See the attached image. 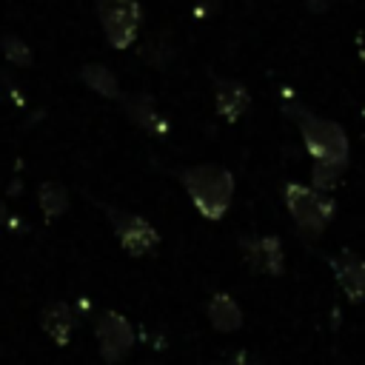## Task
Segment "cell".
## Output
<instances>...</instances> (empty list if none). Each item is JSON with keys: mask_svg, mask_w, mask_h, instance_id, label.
Instances as JSON below:
<instances>
[{"mask_svg": "<svg viewBox=\"0 0 365 365\" xmlns=\"http://www.w3.org/2000/svg\"><path fill=\"white\" fill-rule=\"evenodd\" d=\"M80 80L94 91V94H100V97H106V100H120L123 94H120V80H117V74L108 68V66H103V63H83L80 66Z\"/></svg>", "mask_w": 365, "mask_h": 365, "instance_id": "obj_13", "label": "cell"}, {"mask_svg": "<svg viewBox=\"0 0 365 365\" xmlns=\"http://www.w3.org/2000/svg\"><path fill=\"white\" fill-rule=\"evenodd\" d=\"M0 46H3V54H6L14 66H31V48H29V43H26L23 37L6 34V37L0 40Z\"/></svg>", "mask_w": 365, "mask_h": 365, "instance_id": "obj_16", "label": "cell"}, {"mask_svg": "<svg viewBox=\"0 0 365 365\" xmlns=\"http://www.w3.org/2000/svg\"><path fill=\"white\" fill-rule=\"evenodd\" d=\"M108 222L114 228V237L120 242V248L128 257H145L160 245V231L140 214L134 211H123V208H111L106 205Z\"/></svg>", "mask_w": 365, "mask_h": 365, "instance_id": "obj_6", "label": "cell"}, {"mask_svg": "<svg viewBox=\"0 0 365 365\" xmlns=\"http://www.w3.org/2000/svg\"><path fill=\"white\" fill-rule=\"evenodd\" d=\"M205 314H208L211 328L220 331V334H234V331H240V325H242V308H240V302H237L231 294H225V291H217V294L208 297Z\"/></svg>", "mask_w": 365, "mask_h": 365, "instance_id": "obj_12", "label": "cell"}, {"mask_svg": "<svg viewBox=\"0 0 365 365\" xmlns=\"http://www.w3.org/2000/svg\"><path fill=\"white\" fill-rule=\"evenodd\" d=\"M282 108L294 117L297 131H299L302 145H305L311 160H334V163H345L348 165L351 143H348L345 128L336 120H328V117H319L314 111H305L302 106H282Z\"/></svg>", "mask_w": 365, "mask_h": 365, "instance_id": "obj_2", "label": "cell"}, {"mask_svg": "<svg viewBox=\"0 0 365 365\" xmlns=\"http://www.w3.org/2000/svg\"><path fill=\"white\" fill-rule=\"evenodd\" d=\"M240 251L245 257V265L254 274L279 277L285 271V248H282L279 237H274V234L240 237Z\"/></svg>", "mask_w": 365, "mask_h": 365, "instance_id": "obj_7", "label": "cell"}, {"mask_svg": "<svg viewBox=\"0 0 365 365\" xmlns=\"http://www.w3.org/2000/svg\"><path fill=\"white\" fill-rule=\"evenodd\" d=\"M217 365H265V362L257 359V356L248 354V351H234L228 359H222V362H217Z\"/></svg>", "mask_w": 365, "mask_h": 365, "instance_id": "obj_17", "label": "cell"}, {"mask_svg": "<svg viewBox=\"0 0 365 365\" xmlns=\"http://www.w3.org/2000/svg\"><path fill=\"white\" fill-rule=\"evenodd\" d=\"M120 103H123V111H125V117L137 125V128H143V131H148V134H157V137H165L168 131H171V123L163 117V111L157 108V103H154V97H148V94H123L120 97Z\"/></svg>", "mask_w": 365, "mask_h": 365, "instance_id": "obj_9", "label": "cell"}, {"mask_svg": "<svg viewBox=\"0 0 365 365\" xmlns=\"http://www.w3.org/2000/svg\"><path fill=\"white\" fill-rule=\"evenodd\" d=\"M251 106V91L234 80V77H220L214 80V108L225 123H237Z\"/></svg>", "mask_w": 365, "mask_h": 365, "instance_id": "obj_10", "label": "cell"}, {"mask_svg": "<svg viewBox=\"0 0 365 365\" xmlns=\"http://www.w3.org/2000/svg\"><path fill=\"white\" fill-rule=\"evenodd\" d=\"M282 202H285V211L291 214L294 225L305 237H319L331 225L334 211H336L328 191H322L317 185H305V182H285Z\"/></svg>", "mask_w": 365, "mask_h": 365, "instance_id": "obj_3", "label": "cell"}, {"mask_svg": "<svg viewBox=\"0 0 365 365\" xmlns=\"http://www.w3.org/2000/svg\"><path fill=\"white\" fill-rule=\"evenodd\" d=\"M180 182L191 200V205L197 208V214L208 222H220L231 202H234V174L220 165V163H200V165H188L180 168Z\"/></svg>", "mask_w": 365, "mask_h": 365, "instance_id": "obj_1", "label": "cell"}, {"mask_svg": "<svg viewBox=\"0 0 365 365\" xmlns=\"http://www.w3.org/2000/svg\"><path fill=\"white\" fill-rule=\"evenodd\" d=\"M40 328L43 334L57 345V348H66L71 339H74V331H77V314L68 302H48L43 311H40Z\"/></svg>", "mask_w": 365, "mask_h": 365, "instance_id": "obj_11", "label": "cell"}, {"mask_svg": "<svg viewBox=\"0 0 365 365\" xmlns=\"http://www.w3.org/2000/svg\"><path fill=\"white\" fill-rule=\"evenodd\" d=\"M97 17L111 48H128L143 26V6L137 0H97Z\"/></svg>", "mask_w": 365, "mask_h": 365, "instance_id": "obj_4", "label": "cell"}, {"mask_svg": "<svg viewBox=\"0 0 365 365\" xmlns=\"http://www.w3.org/2000/svg\"><path fill=\"white\" fill-rule=\"evenodd\" d=\"M331 271L336 277L342 297L351 305H362L365 302V257L351 248H342L331 257Z\"/></svg>", "mask_w": 365, "mask_h": 365, "instance_id": "obj_8", "label": "cell"}, {"mask_svg": "<svg viewBox=\"0 0 365 365\" xmlns=\"http://www.w3.org/2000/svg\"><path fill=\"white\" fill-rule=\"evenodd\" d=\"M68 202H71V197H68V188L63 182L46 180L37 185V208L46 220H60L68 211Z\"/></svg>", "mask_w": 365, "mask_h": 365, "instance_id": "obj_14", "label": "cell"}, {"mask_svg": "<svg viewBox=\"0 0 365 365\" xmlns=\"http://www.w3.org/2000/svg\"><path fill=\"white\" fill-rule=\"evenodd\" d=\"M94 339H97L100 359L106 365H117V362H123L134 351L137 334H134V325L120 311L106 308L94 319Z\"/></svg>", "mask_w": 365, "mask_h": 365, "instance_id": "obj_5", "label": "cell"}, {"mask_svg": "<svg viewBox=\"0 0 365 365\" xmlns=\"http://www.w3.org/2000/svg\"><path fill=\"white\" fill-rule=\"evenodd\" d=\"M348 171L345 163H334V160H311V185L322 188V191H331L342 174Z\"/></svg>", "mask_w": 365, "mask_h": 365, "instance_id": "obj_15", "label": "cell"}]
</instances>
